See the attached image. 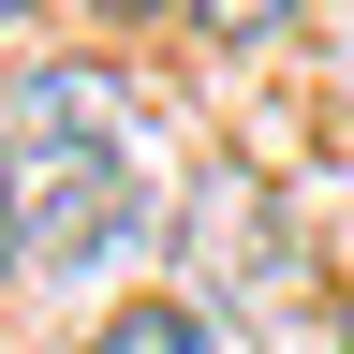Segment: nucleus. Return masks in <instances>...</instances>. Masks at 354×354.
Masks as SVG:
<instances>
[{
    "label": "nucleus",
    "mask_w": 354,
    "mask_h": 354,
    "mask_svg": "<svg viewBox=\"0 0 354 354\" xmlns=\"http://www.w3.org/2000/svg\"><path fill=\"white\" fill-rule=\"evenodd\" d=\"M177 15H192L207 44H281V30L310 15V0H177Z\"/></svg>",
    "instance_id": "nucleus-4"
},
{
    "label": "nucleus",
    "mask_w": 354,
    "mask_h": 354,
    "mask_svg": "<svg viewBox=\"0 0 354 354\" xmlns=\"http://www.w3.org/2000/svg\"><path fill=\"white\" fill-rule=\"evenodd\" d=\"M339 354H354V310H339Z\"/></svg>",
    "instance_id": "nucleus-7"
},
{
    "label": "nucleus",
    "mask_w": 354,
    "mask_h": 354,
    "mask_svg": "<svg viewBox=\"0 0 354 354\" xmlns=\"http://www.w3.org/2000/svg\"><path fill=\"white\" fill-rule=\"evenodd\" d=\"M88 354H251V339L221 325V310H192V295H148V310H118Z\"/></svg>",
    "instance_id": "nucleus-3"
},
{
    "label": "nucleus",
    "mask_w": 354,
    "mask_h": 354,
    "mask_svg": "<svg viewBox=\"0 0 354 354\" xmlns=\"http://www.w3.org/2000/svg\"><path fill=\"white\" fill-rule=\"evenodd\" d=\"M177 266H192V295L281 281V221H266V177H251V162H207V177H192V207H177Z\"/></svg>",
    "instance_id": "nucleus-2"
},
{
    "label": "nucleus",
    "mask_w": 354,
    "mask_h": 354,
    "mask_svg": "<svg viewBox=\"0 0 354 354\" xmlns=\"http://www.w3.org/2000/svg\"><path fill=\"white\" fill-rule=\"evenodd\" d=\"M0 266H15V192H0Z\"/></svg>",
    "instance_id": "nucleus-6"
},
{
    "label": "nucleus",
    "mask_w": 354,
    "mask_h": 354,
    "mask_svg": "<svg viewBox=\"0 0 354 354\" xmlns=\"http://www.w3.org/2000/svg\"><path fill=\"white\" fill-rule=\"evenodd\" d=\"M0 192H15V266L30 281H104L148 236L133 177V88L104 59H30L0 74Z\"/></svg>",
    "instance_id": "nucleus-1"
},
{
    "label": "nucleus",
    "mask_w": 354,
    "mask_h": 354,
    "mask_svg": "<svg viewBox=\"0 0 354 354\" xmlns=\"http://www.w3.org/2000/svg\"><path fill=\"white\" fill-rule=\"evenodd\" d=\"M74 15H148V0H74Z\"/></svg>",
    "instance_id": "nucleus-5"
}]
</instances>
